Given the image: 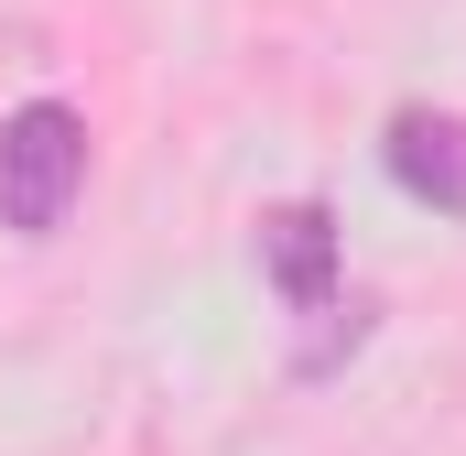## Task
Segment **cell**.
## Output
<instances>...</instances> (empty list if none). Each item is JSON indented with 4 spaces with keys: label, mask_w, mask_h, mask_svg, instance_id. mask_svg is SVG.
Wrapping results in <instances>:
<instances>
[{
    "label": "cell",
    "mask_w": 466,
    "mask_h": 456,
    "mask_svg": "<svg viewBox=\"0 0 466 456\" xmlns=\"http://www.w3.org/2000/svg\"><path fill=\"white\" fill-rule=\"evenodd\" d=\"M87 196V119L66 98H22L0 119V228L11 239H55Z\"/></svg>",
    "instance_id": "obj_1"
},
{
    "label": "cell",
    "mask_w": 466,
    "mask_h": 456,
    "mask_svg": "<svg viewBox=\"0 0 466 456\" xmlns=\"http://www.w3.org/2000/svg\"><path fill=\"white\" fill-rule=\"evenodd\" d=\"M380 163H390V185H401L412 207L466 218V119L456 109H401L380 130Z\"/></svg>",
    "instance_id": "obj_2"
},
{
    "label": "cell",
    "mask_w": 466,
    "mask_h": 456,
    "mask_svg": "<svg viewBox=\"0 0 466 456\" xmlns=\"http://www.w3.org/2000/svg\"><path fill=\"white\" fill-rule=\"evenodd\" d=\"M260 272H271V294L293 305V316H326L348 283H337V218L315 207V196H293V207H271L260 218Z\"/></svg>",
    "instance_id": "obj_3"
},
{
    "label": "cell",
    "mask_w": 466,
    "mask_h": 456,
    "mask_svg": "<svg viewBox=\"0 0 466 456\" xmlns=\"http://www.w3.org/2000/svg\"><path fill=\"white\" fill-rule=\"evenodd\" d=\"M369 326H380V305L369 294H337L326 316H304V347H293V380H337L358 347H369Z\"/></svg>",
    "instance_id": "obj_4"
}]
</instances>
